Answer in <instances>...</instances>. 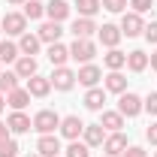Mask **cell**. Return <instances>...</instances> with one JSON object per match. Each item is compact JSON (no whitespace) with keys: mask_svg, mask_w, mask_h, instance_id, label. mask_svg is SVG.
<instances>
[{"mask_svg":"<svg viewBox=\"0 0 157 157\" xmlns=\"http://www.w3.org/2000/svg\"><path fill=\"white\" fill-rule=\"evenodd\" d=\"M48 91H52V82L45 76L36 73V76L27 78V94H30V97H48Z\"/></svg>","mask_w":157,"mask_h":157,"instance_id":"cell-11","label":"cell"},{"mask_svg":"<svg viewBox=\"0 0 157 157\" xmlns=\"http://www.w3.org/2000/svg\"><path fill=\"white\" fill-rule=\"evenodd\" d=\"M18 154V142L15 139H3L0 142V157H15Z\"/></svg>","mask_w":157,"mask_h":157,"instance_id":"cell-32","label":"cell"},{"mask_svg":"<svg viewBox=\"0 0 157 157\" xmlns=\"http://www.w3.org/2000/svg\"><path fill=\"white\" fill-rule=\"evenodd\" d=\"M145 30V21L139 12H124V18H121V33L124 36H139Z\"/></svg>","mask_w":157,"mask_h":157,"instance_id":"cell-6","label":"cell"},{"mask_svg":"<svg viewBox=\"0 0 157 157\" xmlns=\"http://www.w3.org/2000/svg\"><path fill=\"white\" fill-rule=\"evenodd\" d=\"M21 58V52H18V45L15 42H0V63H9V60H18Z\"/></svg>","mask_w":157,"mask_h":157,"instance_id":"cell-26","label":"cell"},{"mask_svg":"<svg viewBox=\"0 0 157 157\" xmlns=\"http://www.w3.org/2000/svg\"><path fill=\"white\" fill-rule=\"evenodd\" d=\"M154 157H157V151H154Z\"/></svg>","mask_w":157,"mask_h":157,"instance_id":"cell-44","label":"cell"},{"mask_svg":"<svg viewBox=\"0 0 157 157\" xmlns=\"http://www.w3.org/2000/svg\"><path fill=\"white\" fill-rule=\"evenodd\" d=\"M60 33H63L60 21H45V24L39 27V33H36V36L42 39V42H48V45H52V42H58V39H60Z\"/></svg>","mask_w":157,"mask_h":157,"instance_id":"cell-16","label":"cell"},{"mask_svg":"<svg viewBox=\"0 0 157 157\" xmlns=\"http://www.w3.org/2000/svg\"><path fill=\"white\" fill-rule=\"evenodd\" d=\"M142 106H145L151 115H157V91H154V94H148V97L142 100Z\"/></svg>","mask_w":157,"mask_h":157,"instance_id":"cell-34","label":"cell"},{"mask_svg":"<svg viewBox=\"0 0 157 157\" xmlns=\"http://www.w3.org/2000/svg\"><path fill=\"white\" fill-rule=\"evenodd\" d=\"M48 60H52L55 67H67V60H70V48L60 45V42H52V45H48Z\"/></svg>","mask_w":157,"mask_h":157,"instance_id":"cell-19","label":"cell"},{"mask_svg":"<svg viewBox=\"0 0 157 157\" xmlns=\"http://www.w3.org/2000/svg\"><path fill=\"white\" fill-rule=\"evenodd\" d=\"M142 109H145V106H142V97H139V94H133V91H124V94H121L118 112H121L124 118H136Z\"/></svg>","mask_w":157,"mask_h":157,"instance_id":"cell-2","label":"cell"},{"mask_svg":"<svg viewBox=\"0 0 157 157\" xmlns=\"http://www.w3.org/2000/svg\"><path fill=\"white\" fill-rule=\"evenodd\" d=\"M45 15V6H42V0H27L24 3V18H30V21H36Z\"/></svg>","mask_w":157,"mask_h":157,"instance_id":"cell-29","label":"cell"},{"mask_svg":"<svg viewBox=\"0 0 157 157\" xmlns=\"http://www.w3.org/2000/svg\"><path fill=\"white\" fill-rule=\"evenodd\" d=\"M97 33H100V42L103 45H109V48H115L118 42H121V27H115V24H103V27H97Z\"/></svg>","mask_w":157,"mask_h":157,"instance_id":"cell-13","label":"cell"},{"mask_svg":"<svg viewBox=\"0 0 157 157\" xmlns=\"http://www.w3.org/2000/svg\"><path fill=\"white\" fill-rule=\"evenodd\" d=\"M55 127H60V115L58 112H52V109H42L33 115V130H36L39 136H45V133H55Z\"/></svg>","mask_w":157,"mask_h":157,"instance_id":"cell-1","label":"cell"},{"mask_svg":"<svg viewBox=\"0 0 157 157\" xmlns=\"http://www.w3.org/2000/svg\"><path fill=\"white\" fill-rule=\"evenodd\" d=\"M103 151L109 157H118V154H124L127 151V136L118 130V133H112V136H106V142H103Z\"/></svg>","mask_w":157,"mask_h":157,"instance_id":"cell-8","label":"cell"},{"mask_svg":"<svg viewBox=\"0 0 157 157\" xmlns=\"http://www.w3.org/2000/svg\"><path fill=\"white\" fill-rule=\"evenodd\" d=\"M130 6H133V12L142 15V12H148V9H151V0H130Z\"/></svg>","mask_w":157,"mask_h":157,"instance_id":"cell-36","label":"cell"},{"mask_svg":"<svg viewBox=\"0 0 157 157\" xmlns=\"http://www.w3.org/2000/svg\"><path fill=\"white\" fill-rule=\"evenodd\" d=\"M6 127H9V133H27V130L33 127V121L24 115V112H12L9 121H6Z\"/></svg>","mask_w":157,"mask_h":157,"instance_id":"cell-15","label":"cell"},{"mask_svg":"<svg viewBox=\"0 0 157 157\" xmlns=\"http://www.w3.org/2000/svg\"><path fill=\"white\" fill-rule=\"evenodd\" d=\"M15 88H18V73L15 70L12 73H0V94H9Z\"/></svg>","mask_w":157,"mask_h":157,"instance_id":"cell-30","label":"cell"},{"mask_svg":"<svg viewBox=\"0 0 157 157\" xmlns=\"http://www.w3.org/2000/svg\"><path fill=\"white\" fill-rule=\"evenodd\" d=\"M27 157H42V154H39V151H36V154H27Z\"/></svg>","mask_w":157,"mask_h":157,"instance_id":"cell-43","label":"cell"},{"mask_svg":"<svg viewBox=\"0 0 157 157\" xmlns=\"http://www.w3.org/2000/svg\"><path fill=\"white\" fill-rule=\"evenodd\" d=\"M0 24H3V30H6L9 36H21V33H27V30H24V27H27L24 12H6V15L0 18Z\"/></svg>","mask_w":157,"mask_h":157,"instance_id":"cell-4","label":"cell"},{"mask_svg":"<svg viewBox=\"0 0 157 157\" xmlns=\"http://www.w3.org/2000/svg\"><path fill=\"white\" fill-rule=\"evenodd\" d=\"M148 63H151V70H157V52L151 55V58H148Z\"/></svg>","mask_w":157,"mask_h":157,"instance_id":"cell-40","label":"cell"},{"mask_svg":"<svg viewBox=\"0 0 157 157\" xmlns=\"http://www.w3.org/2000/svg\"><path fill=\"white\" fill-rule=\"evenodd\" d=\"M3 139H9V127H6V124L0 121V142H3Z\"/></svg>","mask_w":157,"mask_h":157,"instance_id":"cell-39","label":"cell"},{"mask_svg":"<svg viewBox=\"0 0 157 157\" xmlns=\"http://www.w3.org/2000/svg\"><path fill=\"white\" fill-rule=\"evenodd\" d=\"M52 88H58V91H70L73 85H76V73L70 70V67H55V73H52Z\"/></svg>","mask_w":157,"mask_h":157,"instance_id":"cell-5","label":"cell"},{"mask_svg":"<svg viewBox=\"0 0 157 157\" xmlns=\"http://www.w3.org/2000/svg\"><path fill=\"white\" fill-rule=\"evenodd\" d=\"M100 124H103V130H112V133H118V130L124 127V115H121V112H103Z\"/></svg>","mask_w":157,"mask_h":157,"instance_id":"cell-24","label":"cell"},{"mask_svg":"<svg viewBox=\"0 0 157 157\" xmlns=\"http://www.w3.org/2000/svg\"><path fill=\"white\" fill-rule=\"evenodd\" d=\"M76 9H78V15H82V18H94V15L100 12V0H78Z\"/></svg>","mask_w":157,"mask_h":157,"instance_id":"cell-28","label":"cell"},{"mask_svg":"<svg viewBox=\"0 0 157 157\" xmlns=\"http://www.w3.org/2000/svg\"><path fill=\"white\" fill-rule=\"evenodd\" d=\"M39 42H42V39H39L36 33H21L18 52H21V55H30V58H33V55L39 52Z\"/></svg>","mask_w":157,"mask_h":157,"instance_id":"cell-22","label":"cell"},{"mask_svg":"<svg viewBox=\"0 0 157 157\" xmlns=\"http://www.w3.org/2000/svg\"><path fill=\"white\" fill-rule=\"evenodd\" d=\"M9 3H15V6H18V3H27V0H9Z\"/></svg>","mask_w":157,"mask_h":157,"instance_id":"cell-42","label":"cell"},{"mask_svg":"<svg viewBox=\"0 0 157 157\" xmlns=\"http://www.w3.org/2000/svg\"><path fill=\"white\" fill-rule=\"evenodd\" d=\"M85 145L88 148H100L103 142H106V130H103V124H85Z\"/></svg>","mask_w":157,"mask_h":157,"instance_id":"cell-10","label":"cell"},{"mask_svg":"<svg viewBox=\"0 0 157 157\" xmlns=\"http://www.w3.org/2000/svg\"><path fill=\"white\" fill-rule=\"evenodd\" d=\"M145 139H148L151 145H157V124H148V130H145Z\"/></svg>","mask_w":157,"mask_h":157,"instance_id":"cell-38","label":"cell"},{"mask_svg":"<svg viewBox=\"0 0 157 157\" xmlns=\"http://www.w3.org/2000/svg\"><path fill=\"white\" fill-rule=\"evenodd\" d=\"M82 130H85V124H82V118H78V115H67V118H60V133L70 139V142L82 136Z\"/></svg>","mask_w":157,"mask_h":157,"instance_id":"cell-7","label":"cell"},{"mask_svg":"<svg viewBox=\"0 0 157 157\" xmlns=\"http://www.w3.org/2000/svg\"><path fill=\"white\" fill-rule=\"evenodd\" d=\"M142 33H145V39H148V42H157V21L145 24V30H142Z\"/></svg>","mask_w":157,"mask_h":157,"instance_id":"cell-37","label":"cell"},{"mask_svg":"<svg viewBox=\"0 0 157 157\" xmlns=\"http://www.w3.org/2000/svg\"><path fill=\"white\" fill-rule=\"evenodd\" d=\"M127 67H130V73H142V70H145V67H148V55H145V52H130V55H127Z\"/></svg>","mask_w":157,"mask_h":157,"instance_id":"cell-25","label":"cell"},{"mask_svg":"<svg viewBox=\"0 0 157 157\" xmlns=\"http://www.w3.org/2000/svg\"><path fill=\"white\" fill-rule=\"evenodd\" d=\"M3 106H6V100H3V94H0V112H3Z\"/></svg>","mask_w":157,"mask_h":157,"instance_id":"cell-41","label":"cell"},{"mask_svg":"<svg viewBox=\"0 0 157 157\" xmlns=\"http://www.w3.org/2000/svg\"><path fill=\"white\" fill-rule=\"evenodd\" d=\"M6 103H9L15 112H21V109L30 103V94H27V88H15V91H9V94H6Z\"/></svg>","mask_w":157,"mask_h":157,"instance_id":"cell-20","label":"cell"},{"mask_svg":"<svg viewBox=\"0 0 157 157\" xmlns=\"http://www.w3.org/2000/svg\"><path fill=\"white\" fill-rule=\"evenodd\" d=\"M103 63H106L109 70H121V67H127V55H124V52H118V48H112V52L103 58Z\"/></svg>","mask_w":157,"mask_h":157,"instance_id":"cell-27","label":"cell"},{"mask_svg":"<svg viewBox=\"0 0 157 157\" xmlns=\"http://www.w3.org/2000/svg\"><path fill=\"white\" fill-rule=\"evenodd\" d=\"M67 157H91V148H88L85 142H78V139H73V142L67 145Z\"/></svg>","mask_w":157,"mask_h":157,"instance_id":"cell-31","label":"cell"},{"mask_svg":"<svg viewBox=\"0 0 157 157\" xmlns=\"http://www.w3.org/2000/svg\"><path fill=\"white\" fill-rule=\"evenodd\" d=\"M15 73H18V78H30V76H36V58H30V55H21V58L15 60Z\"/></svg>","mask_w":157,"mask_h":157,"instance_id":"cell-18","label":"cell"},{"mask_svg":"<svg viewBox=\"0 0 157 157\" xmlns=\"http://www.w3.org/2000/svg\"><path fill=\"white\" fill-rule=\"evenodd\" d=\"M103 103H106V88H88V94H85V106H88L91 112H100Z\"/></svg>","mask_w":157,"mask_h":157,"instance_id":"cell-17","label":"cell"},{"mask_svg":"<svg viewBox=\"0 0 157 157\" xmlns=\"http://www.w3.org/2000/svg\"><path fill=\"white\" fill-rule=\"evenodd\" d=\"M94 30H97L94 18H82V15H78V18L73 21V33H76V39H88Z\"/></svg>","mask_w":157,"mask_h":157,"instance_id":"cell-21","label":"cell"},{"mask_svg":"<svg viewBox=\"0 0 157 157\" xmlns=\"http://www.w3.org/2000/svg\"><path fill=\"white\" fill-rule=\"evenodd\" d=\"M36 151H39L42 157H58V154H60V139L55 136V133H45V136H39Z\"/></svg>","mask_w":157,"mask_h":157,"instance_id":"cell-9","label":"cell"},{"mask_svg":"<svg viewBox=\"0 0 157 157\" xmlns=\"http://www.w3.org/2000/svg\"><path fill=\"white\" fill-rule=\"evenodd\" d=\"M121 157H148V151L139 148V145H127V151H124Z\"/></svg>","mask_w":157,"mask_h":157,"instance_id":"cell-35","label":"cell"},{"mask_svg":"<svg viewBox=\"0 0 157 157\" xmlns=\"http://www.w3.org/2000/svg\"><path fill=\"white\" fill-rule=\"evenodd\" d=\"M97 55V45L91 42V39H76L73 45H70V58L78 60V63H91Z\"/></svg>","mask_w":157,"mask_h":157,"instance_id":"cell-3","label":"cell"},{"mask_svg":"<svg viewBox=\"0 0 157 157\" xmlns=\"http://www.w3.org/2000/svg\"><path fill=\"white\" fill-rule=\"evenodd\" d=\"M100 6H103V9H109V12H124L127 0H100Z\"/></svg>","mask_w":157,"mask_h":157,"instance_id":"cell-33","label":"cell"},{"mask_svg":"<svg viewBox=\"0 0 157 157\" xmlns=\"http://www.w3.org/2000/svg\"><path fill=\"white\" fill-rule=\"evenodd\" d=\"M76 78L85 85V88H97V82L103 78V73H100V67H94V63H85V67L76 73Z\"/></svg>","mask_w":157,"mask_h":157,"instance_id":"cell-12","label":"cell"},{"mask_svg":"<svg viewBox=\"0 0 157 157\" xmlns=\"http://www.w3.org/2000/svg\"><path fill=\"white\" fill-rule=\"evenodd\" d=\"M106 91H112V94H124L127 91V78L121 76V70H112L106 76Z\"/></svg>","mask_w":157,"mask_h":157,"instance_id":"cell-23","label":"cell"},{"mask_svg":"<svg viewBox=\"0 0 157 157\" xmlns=\"http://www.w3.org/2000/svg\"><path fill=\"white\" fill-rule=\"evenodd\" d=\"M45 15L52 21H63L70 15V3H67V0H48V3H45Z\"/></svg>","mask_w":157,"mask_h":157,"instance_id":"cell-14","label":"cell"}]
</instances>
